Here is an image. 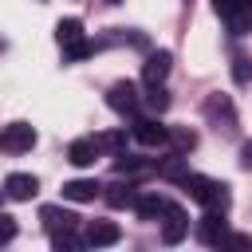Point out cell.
<instances>
[{"label":"cell","mask_w":252,"mask_h":252,"mask_svg":"<svg viewBox=\"0 0 252 252\" xmlns=\"http://www.w3.org/2000/svg\"><path fill=\"white\" fill-rule=\"evenodd\" d=\"M181 189H185V193H189V201H197L201 209L228 213V205H232V193H228V185H224V181H217V177L185 173V177H181Z\"/></svg>","instance_id":"1"},{"label":"cell","mask_w":252,"mask_h":252,"mask_svg":"<svg viewBox=\"0 0 252 252\" xmlns=\"http://www.w3.org/2000/svg\"><path fill=\"white\" fill-rule=\"evenodd\" d=\"M205 118H209L217 130H224V134H236V122H240L228 94H209V98H205Z\"/></svg>","instance_id":"2"},{"label":"cell","mask_w":252,"mask_h":252,"mask_svg":"<svg viewBox=\"0 0 252 252\" xmlns=\"http://www.w3.org/2000/svg\"><path fill=\"white\" fill-rule=\"evenodd\" d=\"M106 106L110 110H118V114H138V106H142V94H138V83H130V79H118L110 91H106Z\"/></svg>","instance_id":"3"},{"label":"cell","mask_w":252,"mask_h":252,"mask_svg":"<svg viewBox=\"0 0 252 252\" xmlns=\"http://www.w3.org/2000/svg\"><path fill=\"white\" fill-rule=\"evenodd\" d=\"M197 240L209 244V248H220V244L228 240V220H224V213L205 209V217L197 220Z\"/></svg>","instance_id":"4"},{"label":"cell","mask_w":252,"mask_h":252,"mask_svg":"<svg viewBox=\"0 0 252 252\" xmlns=\"http://www.w3.org/2000/svg\"><path fill=\"white\" fill-rule=\"evenodd\" d=\"M130 134H134L142 146H165V142H169V126H161L158 118H142V114L130 118Z\"/></svg>","instance_id":"5"},{"label":"cell","mask_w":252,"mask_h":252,"mask_svg":"<svg viewBox=\"0 0 252 252\" xmlns=\"http://www.w3.org/2000/svg\"><path fill=\"white\" fill-rule=\"evenodd\" d=\"M32 146H35V130H32L28 122H12V126L0 130V150H8V154H28Z\"/></svg>","instance_id":"6"},{"label":"cell","mask_w":252,"mask_h":252,"mask_svg":"<svg viewBox=\"0 0 252 252\" xmlns=\"http://www.w3.org/2000/svg\"><path fill=\"white\" fill-rule=\"evenodd\" d=\"M169 67H173V55H169L165 47L150 51V55H146V63H142V83H146V87H158V83H165Z\"/></svg>","instance_id":"7"},{"label":"cell","mask_w":252,"mask_h":252,"mask_svg":"<svg viewBox=\"0 0 252 252\" xmlns=\"http://www.w3.org/2000/svg\"><path fill=\"white\" fill-rule=\"evenodd\" d=\"M185 232H189L185 209H181V205H165V213H161V240H165V244H177Z\"/></svg>","instance_id":"8"},{"label":"cell","mask_w":252,"mask_h":252,"mask_svg":"<svg viewBox=\"0 0 252 252\" xmlns=\"http://www.w3.org/2000/svg\"><path fill=\"white\" fill-rule=\"evenodd\" d=\"M83 240H87L91 248H110V244L122 240V228H118L114 220H91L87 232H83Z\"/></svg>","instance_id":"9"},{"label":"cell","mask_w":252,"mask_h":252,"mask_svg":"<svg viewBox=\"0 0 252 252\" xmlns=\"http://www.w3.org/2000/svg\"><path fill=\"white\" fill-rule=\"evenodd\" d=\"M4 193L12 201H32L39 193V177H32V173H8L4 177Z\"/></svg>","instance_id":"10"},{"label":"cell","mask_w":252,"mask_h":252,"mask_svg":"<svg viewBox=\"0 0 252 252\" xmlns=\"http://www.w3.org/2000/svg\"><path fill=\"white\" fill-rule=\"evenodd\" d=\"M102 150H98V138H75L71 146H67V161L71 165H79V169H87V165H94V158H98Z\"/></svg>","instance_id":"11"},{"label":"cell","mask_w":252,"mask_h":252,"mask_svg":"<svg viewBox=\"0 0 252 252\" xmlns=\"http://www.w3.org/2000/svg\"><path fill=\"white\" fill-rule=\"evenodd\" d=\"M39 220H43V228L47 232H63V228H75V213L71 209H63V205H43L39 209Z\"/></svg>","instance_id":"12"},{"label":"cell","mask_w":252,"mask_h":252,"mask_svg":"<svg viewBox=\"0 0 252 252\" xmlns=\"http://www.w3.org/2000/svg\"><path fill=\"white\" fill-rule=\"evenodd\" d=\"M98 193H102V185H98L94 177H75V181H67V185H63V197H67V201H75V205L94 201Z\"/></svg>","instance_id":"13"},{"label":"cell","mask_w":252,"mask_h":252,"mask_svg":"<svg viewBox=\"0 0 252 252\" xmlns=\"http://www.w3.org/2000/svg\"><path fill=\"white\" fill-rule=\"evenodd\" d=\"M102 197H106V205H110V209H134L138 189H134L130 181H114V185H106V189H102Z\"/></svg>","instance_id":"14"},{"label":"cell","mask_w":252,"mask_h":252,"mask_svg":"<svg viewBox=\"0 0 252 252\" xmlns=\"http://www.w3.org/2000/svg\"><path fill=\"white\" fill-rule=\"evenodd\" d=\"M165 197H158V193H138V201H134V213L142 217V220H161V213H165Z\"/></svg>","instance_id":"15"},{"label":"cell","mask_w":252,"mask_h":252,"mask_svg":"<svg viewBox=\"0 0 252 252\" xmlns=\"http://www.w3.org/2000/svg\"><path fill=\"white\" fill-rule=\"evenodd\" d=\"M55 39H59V47H71V43L87 39V35H83V20H75V16L59 20V24H55Z\"/></svg>","instance_id":"16"},{"label":"cell","mask_w":252,"mask_h":252,"mask_svg":"<svg viewBox=\"0 0 252 252\" xmlns=\"http://www.w3.org/2000/svg\"><path fill=\"white\" fill-rule=\"evenodd\" d=\"M189 173V165H185V154H169V158H161L158 161V177H165V181H177L181 185V177Z\"/></svg>","instance_id":"17"},{"label":"cell","mask_w":252,"mask_h":252,"mask_svg":"<svg viewBox=\"0 0 252 252\" xmlns=\"http://www.w3.org/2000/svg\"><path fill=\"white\" fill-rule=\"evenodd\" d=\"M114 169H118V177H130V173H146L150 169V161L146 158H134V154H118V161H114Z\"/></svg>","instance_id":"18"},{"label":"cell","mask_w":252,"mask_h":252,"mask_svg":"<svg viewBox=\"0 0 252 252\" xmlns=\"http://www.w3.org/2000/svg\"><path fill=\"white\" fill-rule=\"evenodd\" d=\"M146 106H150L154 114H165V110H169V91H165L161 83L150 87V91H146Z\"/></svg>","instance_id":"19"},{"label":"cell","mask_w":252,"mask_h":252,"mask_svg":"<svg viewBox=\"0 0 252 252\" xmlns=\"http://www.w3.org/2000/svg\"><path fill=\"white\" fill-rule=\"evenodd\" d=\"M98 150L122 154V150H126V130H106V134H98Z\"/></svg>","instance_id":"20"},{"label":"cell","mask_w":252,"mask_h":252,"mask_svg":"<svg viewBox=\"0 0 252 252\" xmlns=\"http://www.w3.org/2000/svg\"><path fill=\"white\" fill-rule=\"evenodd\" d=\"M87 240L83 236H75L71 228H63V232H51V248H59V252H75V248H83Z\"/></svg>","instance_id":"21"},{"label":"cell","mask_w":252,"mask_h":252,"mask_svg":"<svg viewBox=\"0 0 252 252\" xmlns=\"http://www.w3.org/2000/svg\"><path fill=\"white\" fill-rule=\"evenodd\" d=\"M87 55H94V43H91V39H79V43L63 47V59H67V63H79V59H87Z\"/></svg>","instance_id":"22"},{"label":"cell","mask_w":252,"mask_h":252,"mask_svg":"<svg viewBox=\"0 0 252 252\" xmlns=\"http://www.w3.org/2000/svg\"><path fill=\"white\" fill-rule=\"evenodd\" d=\"M232 79L244 87V83H252V59H244V55H236L232 59Z\"/></svg>","instance_id":"23"},{"label":"cell","mask_w":252,"mask_h":252,"mask_svg":"<svg viewBox=\"0 0 252 252\" xmlns=\"http://www.w3.org/2000/svg\"><path fill=\"white\" fill-rule=\"evenodd\" d=\"M169 142L177 146V154H185V150L197 146V134H193V130H169Z\"/></svg>","instance_id":"24"},{"label":"cell","mask_w":252,"mask_h":252,"mask_svg":"<svg viewBox=\"0 0 252 252\" xmlns=\"http://www.w3.org/2000/svg\"><path fill=\"white\" fill-rule=\"evenodd\" d=\"M16 217H8V213H0V244H8V240H16Z\"/></svg>","instance_id":"25"},{"label":"cell","mask_w":252,"mask_h":252,"mask_svg":"<svg viewBox=\"0 0 252 252\" xmlns=\"http://www.w3.org/2000/svg\"><path fill=\"white\" fill-rule=\"evenodd\" d=\"M224 244H232V248H252V236H244V232H228Z\"/></svg>","instance_id":"26"},{"label":"cell","mask_w":252,"mask_h":252,"mask_svg":"<svg viewBox=\"0 0 252 252\" xmlns=\"http://www.w3.org/2000/svg\"><path fill=\"white\" fill-rule=\"evenodd\" d=\"M240 165H244V169H252V142L240 150Z\"/></svg>","instance_id":"27"},{"label":"cell","mask_w":252,"mask_h":252,"mask_svg":"<svg viewBox=\"0 0 252 252\" xmlns=\"http://www.w3.org/2000/svg\"><path fill=\"white\" fill-rule=\"evenodd\" d=\"M102 4H122V0H102Z\"/></svg>","instance_id":"28"},{"label":"cell","mask_w":252,"mask_h":252,"mask_svg":"<svg viewBox=\"0 0 252 252\" xmlns=\"http://www.w3.org/2000/svg\"><path fill=\"white\" fill-rule=\"evenodd\" d=\"M4 197H8V193H4V189H0V201H4Z\"/></svg>","instance_id":"29"}]
</instances>
